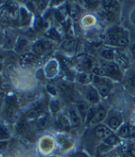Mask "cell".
<instances>
[{"label":"cell","instance_id":"1","mask_svg":"<svg viewBox=\"0 0 135 157\" xmlns=\"http://www.w3.org/2000/svg\"><path fill=\"white\" fill-rule=\"evenodd\" d=\"M95 135L98 138H107L108 136H112V132L110 131L109 128L103 125H99L96 128L95 130Z\"/></svg>","mask_w":135,"mask_h":157},{"label":"cell","instance_id":"2","mask_svg":"<svg viewBox=\"0 0 135 157\" xmlns=\"http://www.w3.org/2000/svg\"><path fill=\"white\" fill-rule=\"evenodd\" d=\"M103 8L106 12L113 13L118 10V2L117 1H112V0L103 1Z\"/></svg>","mask_w":135,"mask_h":157},{"label":"cell","instance_id":"3","mask_svg":"<svg viewBox=\"0 0 135 157\" xmlns=\"http://www.w3.org/2000/svg\"><path fill=\"white\" fill-rule=\"evenodd\" d=\"M105 116H106V110H105L104 108H102V107H100V108H99L96 111V113H95V115H94L91 122L93 124L99 123V122H100V121H102L104 120Z\"/></svg>","mask_w":135,"mask_h":157},{"label":"cell","instance_id":"4","mask_svg":"<svg viewBox=\"0 0 135 157\" xmlns=\"http://www.w3.org/2000/svg\"><path fill=\"white\" fill-rule=\"evenodd\" d=\"M121 37H123V35H122V30L120 29H114L110 31L108 34V40L112 44H116L117 40Z\"/></svg>","mask_w":135,"mask_h":157},{"label":"cell","instance_id":"5","mask_svg":"<svg viewBox=\"0 0 135 157\" xmlns=\"http://www.w3.org/2000/svg\"><path fill=\"white\" fill-rule=\"evenodd\" d=\"M27 48H28V41L24 38H19L17 44H16V47H15L16 52L22 53V52L26 51Z\"/></svg>","mask_w":135,"mask_h":157},{"label":"cell","instance_id":"6","mask_svg":"<svg viewBox=\"0 0 135 157\" xmlns=\"http://www.w3.org/2000/svg\"><path fill=\"white\" fill-rule=\"evenodd\" d=\"M69 120L73 126H78L80 124V116L74 108H71L69 110Z\"/></svg>","mask_w":135,"mask_h":157},{"label":"cell","instance_id":"7","mask_svg":"<svg viewBox=\"0 0 135 157\" xmlns=\"http://www.w3.org/2000/svg\"><path fill=\"white\" fill-rule=\"evenodd\" d=\"M106 71H107L108 74H110L114 78H119L120 72H119V68H118V66L116 64H114V63L108 64L107 68H106Z\"/></svg>","mask_w":135,"mask_h":157},{"label":"cell","instance_id":"8","mask_svg":"<svg viewBox=\"0 0 135 157\" xmlns=\"http://www.w3.org/2000/svg\"><path fill=\"white\" fill-rule=\"evenodd\" d=\"M42 112H43V105H38L36 107H34L31 111H30V112L27 114V117H28V118H32V119H34V118H37V117L40 116L41 114H42Z\"/></svg>","mask_w":135,"mask_h":157},{"label":"cell","instance_id":"9","mask_svg":"<svg viewBox=\"0 0 135 157\" xmlns=\"http://www.w3.org/2000/svg\"><path fill=\"white\" fill-rule=\"evenodd\" d=\"M77 108H78V112L81 114V116L83 118V120H84L86 118L87 112H88V105L87 104H85L84 102H80L77 105Z\"/></svg>","mask_w":135,"mask_h":157},{"label":"cell","instance_id":"10","mask_svg":"<svg viewBox=\"0 0 135 157\" xmlns=\"http://www.w3.org/2000/svg\"><path fill=\"white\" fill-rule=\"evenodd\" d=\"M87 97H88V100L91 103L93 104H96L99 102V93L98 91L95 90V89H90L88 93H87Z\"/></svg>","mask_w":135,"mask_h":157},{"label":"cell","instance_id":"11","mask_svg":"<svg viewBox=\"0 0 135 157\" xmlns=\"http://www.w3.org/2000/svg\"><path fill=\"white\" fill-rule=\"evenodd\" d=\"M8 15H9V18L10 21L15 22V21L18 20L20 13H19V11H18V10L16 8H10L9 10V14H8Z\"/></svg>","mask_w":135,"mask_h":157},{"label":"cell","instance_id":"12","mask_svg":"<svg viewBox=\"0 0 135 157\" xmlns=\"http://www.w3.org/2000/svg\"><path fill=\"white\" fill-rule=\"evenodd\" d=\"M35 60V56L34 55H31V54H25L24 56H23V58L21 59V63L23 66H25V65H28L31 62H33Z\"/></svg>","mask_w":135,"mask_h":157},{"label":"cell","instance_id":"13","mask_svg":"<svg viewBox=\"0 0 135 157\" xmlns=\"http://www.w3.org/2000/svg\"><path fill=\"white\" fill-rule=\"evenodd\" d=\"M108 123L112 129H117V128L120 126V124H121V119L118 117H113L110 119Z\"/></svg>","mask_w":135,"mask_h":157},{"label":"cell","instance_id":"14","mask_svg":"<svg viewBox=\"0 0 135 157\" xmlns=\"http://www.w3.org/2000/svg\"><path fill=\"white\" fill-rule=\"evenodd\" d=\"M118 141H119L118 137L116 136L112 135V136H110L107 138L104 139V144H106L108 146H113V145H115L116 143H118Z\"/></svg>","mask_w":135,"mask_h":157},{"label":"cell","instance_id":"15","mask_svg":"<svg viewBox=\"0 0 135 157\" xmlns=\"http://www.w3.org/2000/svg\"><path fill=\"white\" fill-rule=\"evenodd\" d=\"M8 118L9 120H14L15 118H16L17 116V114H18V110L16 108V106H14V105H10L9 110H8Z\"/></svg>","mask_w":135,"mask_h":157},{"label":"cell","instance_id":"16","mask_svg":"<svg viewBox=\"0 0 135 157\" xmlns=\"http://www.w3.org/2000/svg\"><path fill=\"white\" fill-rule=\"evenodd\" d=\"M63 48L65 50H68V51H70L72 50L74 47H75V41L72 40H66L64 42H63Z\"/></svg>","mask_w":135,"mask_h":157},{"label":"cell","instance_id":"17","mask_svg":"<svg viewBox=\"0 0 135 157\" xmlns=\"http://www.w3.org/2000/svg\"><path fill=\"white\" fill-rule=\"evenodd\" d=\"M47 125V118L46 117H43L41 119H39L37 122V126H36V129L37 130H42L44 129L45 127Z\"/></svg>","mask_w":135,"mask_h":157},{"label":"cell","instance_id":"18","mask_svg":"<svg viewBox=\"0 0 135 157\" xmlns=\"http://www.w3.org/2000/svg\"><path fill=\"white\" fill-rule=\"evenodd\" d=\"M91 78H92V75L90 74H82V75H80L78 80H79V82H81L83 84H86L91 81Z\"/></svg>","mask_w":135,"mask_h":157},{"label":"cell","instance_id":"19","mask_svg":"<svg viewBox=\"0 0 135 157\" xmlns=\"http://www.w3.org/2000/svg\"><path fill=\"white\" fill-rule=\"evenodd\" d=\"M33 49H34L35 53L36 54H39V55L42 54L45 51V49H44V47L42 45V42L41 41H37L36 44H34V46H33Z\"/></svg>","mask_w":135,"mask_h":157},{"label":"cell","instance_id":"20","mask_svg":"<svg viewBox=\"0 0 135 157\" xmlns=\"http://www.w3.org/2000/svg\"><path fill=\"white\" fill-rule=\"evenodd\" d=\"M101 56L105 59H109V60L114 59V54L113 50H104L101 53Z\"/></svg>","mask_w":135,"mask_h":157},{"label":"cell","instance_id":"21","mask_svg":"<svg viewBox=\"0 0 135 157\" xmlns=\"http://www.w3.org/2000/svg\"><path fill=\"white\" fill-rule=\"evenodd\" d=\"M9 136V131L4 126H0V139H6Z\"/></svg>","mask_w":135,"mask_h":157},{"label":"cell","instance_id":"22","mask_svg":"<svg viewBox=\"0 0 135 157\" xmlns=\"http://www.w3.org/2000/svg\"><path fill=\"white\" fill-rule=\"evenodd\" d=\"M116 44L118 46H121V47H126L128 44H129V40L126 37H121V38H119L116 41Z\"/></svg>","mask_w":135,"mask_h":157},{"label":"cell","instance_id":"23","mask_svg":"<svg viewBox=\"0 0 135 157\" xmlns=\"http://www.w3.org/2000/svg\"><path fill=\"white\" fill-rule=\"evenodd\" d=\"M95 111H94V108L93 107H90L89 109H88V112H87V115H86V118H85V122L86 123H88V122H90L92 121V119H93V117H94V115H95Z\"/></svg>","mask_w":135,"mask_h":157},{"label":"cell","instance_id":"24","mask_svg":"<svg viewBox=\"0 0 135 157\" xmlns=\"http://www.w3.org/2000/svg\"><path fill=\"white\" fill-rule=\"evenodd\" d=\"M20 18H21V21H22V24L23 25H25V24H27V13H26V11H25V10L24 9H22L21 10V13H20Z\"/></svg>","mask_w":135,"mask_h":157},{"label":"cell","instance_id":"25","mask_svg":"<svg viewBox=\"0 0 135 157\" xmlns=\"http://www.w3.org/2000/svg\"><path fill=\"white\" fill-rule=\"evenodd\" d=\"M119 136L122 137H128L129 136V126H123L119 130Z\"/></svg>","mask_w":135,"mask_h":157},{"label":"cell","instance_id":"26","mask_svg":"<svg viewBox=\"0 0 135 157\" xmlns=\"http://www.w3.org/2000/svg\"><path fill=\"white\" fill-rule=\"evenodd\" d=\"M116 60H117V63H118L119 66H121L122 68H127L128 61H127L126 59L123 58V56H118V58L116 59Z\"/></svg>","mask_w":135,"mask_h":157},{"label":"cell","instance_id":"27","mask_svg":"<svg viewBox=\"0 0 135 157\" xmlns=\"http://www.w3.org/2000/svg\"><path fill=\"white\" fill-rule=\"evenodd\" d=\"M103 18L108 22H112L114 20V14L110 12H105L103 14Z\"/></svg>","mask_w":135,"mask_h":157},{"label":"cell","instance_id":"28","mask_svg":"<svg viewBox=\"0 0 135 157\" xmlns=\"http://www.w3.org/2000/svg\"><path fill=\"white\" fill-rule=\"evenodd\" d=\"M110 150H111V146H108V145H106V144H104V145H102V146L99 147V151H100V153H105V152L109 151Z\"/></svg>","mask_w":135,"mask_h":157},{"label":"cell","instance_id":"29","mask_svg":"<svg viewBox=\"0 0 135 157\" xmlns=\"http://www.w3.org/2000/svg\"><path fill=\"white\" fill-rule=\"evenodd\" d=\"M83 65H84V68L85 70H89L90 68H91V66H92V63H91V60H90L89 59H85V60L84 61V63H83Z\"/></svg>","mask_w":135,"mask_h":157},{"label":"cell","instance_id":"30","mask_svg":"<svg viewBox=\"0 0 135 157\" xmlns=\"http://www.w3.org/2000/svg\"><path fill=\"white\" fill-rule=\"evenodd\" d=\"M12 45V39L9 36H6L5 38V46L10 47Z\"/></svg>","mask_w":135,"mask_h":157},{"label":"cell","instance_id":"31","mask_svg":"<svg viewBox=\"0 0 135 157\" xmlns=\"http://www.w3.org/2000/svg\"><path fill=\"white\" fill-rule=\"evenodd\" d=\"M129 83L131 87H135V73L131 74V75L129 78Z\"/></svg>","mask_w":135,"mask_h":157},{"label":"cell","instance_id":"32","mask_svg":"<svg viewBox=\"0 0 135 157\" xmlns=\"http://www.w3.org/2000/svg\"><path fill=\"white\" fill-rule=\"evenodd\" d=\"M41 42H42V45H43V47H44V49H45V50L50 49V48H51V46H52L51 42H50V41H48V40H41Z\"/></svg>","mask_w":135,"mask_h":157},{"label":"cell","instance_id":"33","mask_svg":"<svg viewBox=\"0 0 135 157\" xmlns=\"http://www.w3.org/2000/svg\"><path fill=\"white\" fill-rule=\"evenodd\" d=\"M129 136H135V126H129Z\"/></svg>","mask_w":135,"mask_h":157},{"label":"cell","instance_id":"34","mask_svg":"<svg viewBox=\"0 0 135 157\" xmlns=\"http://www.w3.org/2000/svg\"><path fill=\"white\" fill-rule=\"evenodd\" d=\"M87 6V8H93V7H96V5L98 4V2L97 1H86V2H84Z\"/></svg>","mask_w":135,"mask_h":157},{"label":"cell","instance_id":"35","mask_svg":"<svg viewBox=\"0 0 135 157\" xmlns=\"http://www.w3.org/2000/svg\"><path fill=\"white\" fill-rule=\"evenodd\" d=\"M38 4H39V8L40 10H42V9H44L45 7H46L47 1H39Z\"/></svg>","mask_w":135,"mask_h":157},{"label":"cell","instance_id":"36","mask_svg":"<svg viewBox=\"0 0 135 157\" xmlns=\"http://www.w3.org/2000/svg\"><path fill=\"white\" fill-rule=\"evenodd\" d=\"M130 20L135 25V10H133L132 12H131V14H130Z\"/></svg>","mask_w":135,"mask_h":157},{"label":"cell","instance_id":"37","mask_svg":"<svg viewBox=\"0 0 135 157\" xmlns=\"http://www.w3.org/2000/svg\"><path fill=\"white\" fill-rule=\"evenodd\" d=\"M6 145H7L6 142H1V143H0V150H3V149H5Z\"/></svg>","mask_w":135,"mask_h":157},{"label":"cell","instance_id":"38","mask_svg":"<svg viewBox=\"0 0 135 157\" xmlns=\"http://www.w3.org/2000/svg\"><path fill=\"white\" fill-rule=\"evenodd\" d=\"M130 153H131V155H132L133 157H135V146L131 148V150H130Z\"/></svg>","mask_w":135,"mask_h":157},{"label":"cell","instance_id":"39","mask_svg":"<svg viewBox=\"0 0 135 157\" xmlns=\"http://www.w3.org/2000/svg\"><path fill=\"white\" fill-rule=\"evenodd\" d=\"M130 50H131V52H132L133 54H135V42H134V44H132V45H131V47H130Z\"/></svg>","mask_w":135,"mask_h":157},{"label":"cell","instance_id":"40","mask_svg":"<svg viewBox=\"0 0 135 157\" xmlns=\"http://www.w3.org/2000/svg\"><path fill=\"white\" fill-rule=\"evenodd\" d=\"M74 157H86V156L84 155V154H82V153H78V154H75Z\"/></svg>","mask_w":135,"mask_h":157},{"label":"cell","instance_id":"41","mask_svg":"<svg viewBox=\"0 0 135 157\" xmlns=\"http://www.w3.org/2000/svg\"><path fill=\"white\" fill-rule=\"evenodd\" d=\"M2 59H3V56H2L1 54H0V60H2Z\"/></svg>","mask_w":135,"mask_h":157},{"label":"cell","instance_id":"42","mask_svg":"<svg viewBox=\"0 0 135 157\" xmlns=\"http://www.w3.org/2000/svg\"><path fill=\"white\" fill-rule=\"evenodd\" d=\"M1 69H2V66H1V65H0V70H1Z\"/></svg>","mask_w":135,"mask_h":157},{"label":"cell","instance_id":"43","mask_svg":"<svg viewBox=\"0 0 135 157\" xmlns=\"http://www.w3.org/2000/svg\"><path fill=\"white\" fill-rule=\"evenodd\" d=\"M0 106H1V101H0Z\"/></svg>","mask_w":135,"mask_h":157},{"label":"cell","instance_id":"44","mask_svg":"<svg viewBox=\"0 0 135 157\" xmlns=\"http://www.w3.org/2000/svg\"><path fill=\"white\" fill-rule=\"evenodd\" d=\"M0 39H1V36H0Z\"/></svg>","mask_w":135,"mask_h":157},{"label":"cell","instance_id":"45","mask_svg":"<svg viewBox=\"0 0 135 157\" xmlns=\"http://www.w3.org/2000/svg\"><path fill=\"white\" fill-rule=\"evenodd\" d=\"M134 118H135V115H134ZM134 120H135V119H134Z\"/></svg>","mask_w":135,"mask_h":157}]
</instances>
